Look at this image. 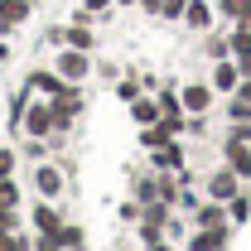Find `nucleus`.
Wrapping results in <instances>:
<instances>
[{"label": "nucleus", "instance_id": "11", "mask_svg": "<svg viewBox=\"0 0 251 251\" xmlns=\"http://www.w3.org/2000/svg\"><path fill=\"white\" fill-rule=\"evenodd\" d=\"M49 126H53V111H44V106L29 111V130H49Z\"/></svg>", "mask_w": 251, "mask_h": 251}, {"label": "nucleus", "instance_id": "14", "mask_svg": "<svg viewBox=\"0 0 251 251\" xmlns=\"http://www.w3.org/2000/svg\"><path fill=\"white\" fill-rule=\"evenodd\" d=\"M198 222H203V227H227V222H222V208H208V213H198Z\"/></svg>", "mask_w": 251, "mask_h": 251}, {"label": "nucleus", "instance_id": "16", "mask_svg": "<svg viewBox=\"0 0 251 251\" xmlns=\"http://www.w3.org/2000/svg\"><path fill=\"white\" fill-rule=\"evenodd\" d=\"M0 208H15V184L0 179Z\"/></svg>", "mask_w": 251, "mask_h": 251}, {"label": "nucleus", "instance_id": "1", "mask_svg": "<svg viewBox=\"0 0 251 251\" xmlns=\"http://www.w3.org/2000/svg\"><path fill=\"white\" fill-rule=\"evenodd\" d=\"M227 169H237L242 179L251 174V140H237V135H232V145H227Z\"/></svg>", "mask_w": 251, "mask_h": 251}, {"label": "nucleus", "instance_id": "6", "mask_svg": "<svg viewBox=\"0 0 251 251\" xmlns=\"http://www.w3.org/2000/svg\"><path fill=\"white\" fill-rule=\"evenodd\" d=\"M237 82H242V68L222 58V63H218V73H213V87H218V92H232Z\"/></svg>", "mask_w": 251, "mask_h": 251}, {"label": "nucleus", "instance_id": "10", "mask_svg": "<svg viewBox=\"0 0 251 251\" xmlns=\"http://www.w3.org/2000/svg\"><path fill=\"white\" fill-rule=\"evenodd\" d=\"M63 39H68L73 49H82V53L92 49V34H87V29H68V34H63Z\"/></svg>", "mask_w": 251, "mask_h": 251}, {"label": "nucleus", "instance_id": "8", "mask_svg": "<svg viewBox=\"0 0 251 251\" xmlns=\"http://www.w3.org/2000/svg\"><path fill=\"white\" fill-rule=\"evenodd\" d=\"M184 106L188 111H203L208 106V87H184Z\"/></svg>", "mask_w": 251, "mask_h": 251}, {"label": "nucleus", "instance_id": "17", "mask_svg": "<svg viewBox=\"0 0 251 251\" xmlns=\"http://www.w3.org/2000/svg\"><path fill=\"white\" fill-rule=\"evenodd\" d=\"M87 5V15H101V10H111V0H82Z\"/></svg>", "mask_w": 251, "mask_h": 251}, {"label": "nucleus", "instance_id": "7", "mask_svg": "<svg viewBox=\"0 0 251 251\" xmlns=\"http://www.w3.org/2000/svg\"><path fill=\"white\" fill-rule=\"evenodd\" d=\"M58 73H63V77H82V73H87V58H82V49H73V53H63Z\"/></svg>", "mask_w": 251, "mask_h": 251}, {"label": "nucleus", "instance_id": "19", "mask_svg": "<svg viewBox=\"0 0 251 251\" xmlns=\"http://www.w3.org/2000/svg\"><path fill=\"white\" fill-rule=\"evenodd\" d=\"M237 97H242V101H251V77L242 82V92H237Z\"/></svg>", "mask_w": 251, "mask_h": 251}, {"label": "nucleus", "instance_id": "12", "mask_svg": "<svg viewBox=\"0 0 251 251\" xmlns=\"http://www.w3.org/2000/svg\"><path fill=\"white\" fill-rule=\"evenodd\" d=\"M135 121H140V126H155V121H159V111L150 106V101H140V106H135Z\"/></svg>", "mask_w": 251, "mask_h": 251}, {"label": "nucleus", "instance_id": "5", "mask_svg": "<svg viewBox=\"0 0 251 251\" xmlns=\"http://www.w3.org/2000/svg\"><path fill=\"white\" fill-rule=\"evenodd\" d=\"M227 247V227H203L193 237V251H222Z\"/></svg>", "mask_w": 251, "mask_h": 251}, {"label": "nucleus", "instance_id": "9", "mask_svg": "<svg viewBox=\"0 0 251 251\" xmlns=\"http://www.w3.org/2000/svg\"><path fill=\"white\" fill-rule=\"evenodd\" d=\"M184 10H188V0H164V5H159L164 20H184Z\"/></svg>", "mask_w": 251, "mask_h": 251}, {"label": "nucleus", "instance_id": "15", "mask_svg": "<svg viewBox=\"0 0 251 251\" xmlns=\"http://www.w3.org/2000/svg\"><path fill=\"white\" fill-rule=\"evenodd\" d=\"M232 121H251V101H242V97L232 101Z\"/></svg>", "mask_w": 251, "mask_h": 251}, {"label": "nucleus", "instance_id": "21", "mask_svg": "<svg viewBox=\"0 0 251 251\" xmlns=\"http://www.w3.org/2000/svg\"><path fill=\"white\" fill-rule=\"evenodd\" d=\"M121 5H140V0H121Z\"/></svg>", "mask_w": 251, "mask_h": 251}, {"label": "nucleus", "instance_id": "2", "mask_svg": "<svg viewBox=\"0 0 251 251\" xmlns=\"http://www.w3.org/2000/svg\"><path fill=\"white\" fill-rule=\"evenodd\" d=\"M208 193H213V203H227V198H237V169H222V174H213Z\"/></svg>", "mask_w": 251, "mask_h": 251}, {"label": "nucleus", "instance_id": "20", "mask_svg": "<svg viewBox=\"0 0 251 251\" xmlns=\"http://www.w3.org/2000/svg\"><path fill=\"white\" fill-rule=\"evenodd\" d=\"M140 5H145V10H155V15H159V5H164V0H140Z\"/></svg>", "mask_w": 251, "mask_h": 251}, {"label": "nucleus", "instance_id": "3", "mask_svg": "<svg viewBox=\"0 0 251 251\" xmlns=\"http://www.w3.org/2000/svg\"><path fill=\"white\" fill-rule=\"evenodd\" d=\"M184 25H188V29H208V25H213V5H208V0H188Z\"/></svg>", "mask_w": 251, "mask_h": 251}, {"label": "nucleus", "instance_id": "22", "mask_svg": "<svg viewBox=\"0 0 251 251\" xmlns=\"http://www.w3.org/2000/svg\"><path fill=\"white\" fill-rule=\"evenodd\" d=\"M0 58H5V44H0Z\"/></svg>", "mask_w": 251, "mask_h": 251}, {"label": "nucleus", "instance_id": "4", "mask_svg": "<svg viewBox=\"0 0 251 251\" xmlns=\"http://www.w3.org/2000/svg\"><path fill=\"white\" fill-rule=\"evenodd\" d=\"M20 20H29V0H0V29H10Z\"/></svg>", "mask_w": 251, "mask_h": 251}, {"label": "nucleus", "instance_id": "18", "mask_svg": "<svg viewBox=\"0 0 251 251\" xmlns=\"http://www.w3.org/2000/svg\"><path fill=\"white\" fill-rule=\"evenodd\" d=\"M10 227H15V218H10V213L0 208V232H10Z\"/></svg>", "mask_w": 251, "mask_h": 251}, {"label": "nucleus", "instance_id": "13", "mask_svg": "<svg viewBox=\"0 0 251 251\" xmlns=\"http://www.w3.org/2000/svg\"><path fill=\"white\" fill-rule=\"evenodd\" d=\"M155 164H164V169H174V164H179V150H174V145H159Z\"/></svg>", "mask_w": 251, "mask_h": 251}]
</instances>
